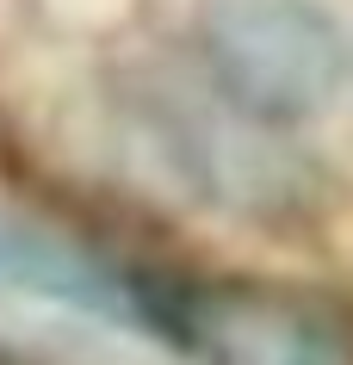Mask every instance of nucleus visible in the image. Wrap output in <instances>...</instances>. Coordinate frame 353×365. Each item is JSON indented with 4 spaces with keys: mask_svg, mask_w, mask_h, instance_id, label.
Masks as SVG:
<instances>
[{
    "mask_svg": "<svg viewBox=\"0 0 353 365\" xmlns=\"http://www.w3.org/2000/svg\"><path fill=\"white\" fill-rule=\"evenodd\" d=\"M155 112L168 118V143H174L180 168L193 173L205 192L230 198L242 211L285 192V173H292L285 161H292V155L273 143L267 124L242 118L223 93L205 99V106H193V99L174 93V99H155Z\"/></svg>",
    "mask_w": 353,
    "mask_h": 365,
    "instance_id": "7ed1b4c3",
    "label": "nucleus"
},
{
    "mask_svg": "<svg viewBox=\"0 0 353 365\" xmlns=\"http://www.w3.org/2000/svg\"><path fill=\"white\" fill-rule=\"evenodd\" d=\"M205 365H353V341L322 304L273 285H205L186 297Z\"/></svg>",
    "mask_w": 353,
    "mask_h": 365,
    "instance_id": "f03ea898",
    "label": "nucleus"
},
{
    "mask_svg": "<svg viewBox=\"0 0 353 365\" xmlns=\"http://www.w3.org/2000/svg\"><path fill=\"white\" fill-rule=\"evenodd\" d=\"M0 291H38L56 304H81L93 316H131V285L112 267H99L87 248L62 242L50 230L0 217Z\"/></svg>",
    "mask_w": 353,
    "mask_h": 365,
    "instance_id": "20e7f679",
    "label": "nucleus"
},
{
    "mask_svg": "<svg viewBox=\"0 0 353 365\" xmlns=\"http://www.w3.org/2000/svg\"><path fill=\"white\" fill-rule=\"evenodd\" d=\"M198 56L217 93L267 130L316 118L347 75V43L316 0H198Z\"/></svg>",
    "mask_w": 353,
    "mask_h": 365,
    "instance_id": "f257e3e1",
    "label": "nucleus"
}]
</instances>
